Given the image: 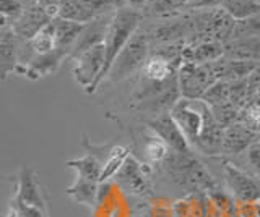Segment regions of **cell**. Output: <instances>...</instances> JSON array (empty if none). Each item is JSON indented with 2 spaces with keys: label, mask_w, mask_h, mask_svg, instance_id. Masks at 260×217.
<instances>
[{
  "label": "cell",
  "mask_w": 260,
  "mask_h": 217,
  "mask_svg": "<svg viewBox=\"0 0 260 217\" xmlns=\"http://www.w3.org/2000/svg\"><path fill=\"white\" fill-rule=\"evenodd\" d=\"M166 177L187 193H208L219 188L218 182L208 168L195 157L193 152H174L171 151L168 159L161 164Z\"/></svg>",
  "instance_id": "obj_1"
},
{
  "label": "cell",
  "mask_w": 260,
  "mask_h": 217,
  "mask_svg": "<svg viewBox=\"0 0 260 217\" xmlns=\"http://www.w3.org/2000/svg\"><path fill=\"white\" fill-rule=\"evenodd\" d=\"M142 18H143V12L137 9H130V7H119L112 13V18L108 26V33H106L104 37L106 63L100 78V84L108 78L109 70L112 67V63L119 57V54L124 51V47L128 44L130 39L140 29Z\"/></svg>",
  "instance_id": "obj_2"
},
{
  "label": "cell",
  "mask_w": 260,
  "mask_h": 217,
  "mask_svg": "<svg viewBox=\"0 0 260 217\" xmlns=\"http://www.w3.org/2000/svg\"><path fill=\"white\" fill-rule=\"evenodd\" d=\"M150 54H151V42H150L148 31L140 26V29L137 31L134 37L128 41V44L124 47V51L119 54L116 62L112 63L109 75L106 79H111V81L116 83L132 76L135 71L143 68Z\"/></svg>",
  "instance_id": "obj_3"
},
{
  "label": "cell",
  "mask_w": 260,
  "mask_h": 217,
  "mask_svg": "<svg viewBox=\"0 0 260 217\" xmlns=\"http://www.w3.org/2000/svg\"><path fill=\"white\" fill-rule=\"evenodd\" d=\"M210 112V106L203 99H185L181 98L171 109V117L182 130L187 141L193 151L200 148V135L205 125V118Z\"/></svg>",
  "instance_id": "obj_4"
},
{
  "label": "cell",
  "mask_w": 260,
  "mask_h": 217,
  "mask_svg": "<svg viewBox=\"0 0 260 217\" xmlns=\"http://www.w3.org/2000/svg\"><path fill=\"white\" fill-rule=\"evenodd\" d=\"M106 63V47L104 42L80 54L73 59V79L88 94L96 93L100 88V78Z\"/></svg>",
  "instance_id": "obj_5"
},
{
  "label": "cell",
  "mask_w": 260,
  "mask_h": 217,
  "mask_svg": "<svg viewBox=\"0 0 260 217\" xmlns=\"http://www.w3.org/2000/svg\"><path fill=\"white\" fill-rule=\"evenodd\" d=\"M218 81L210 63H182L179 68V90L185 99H203L205 93Z\"/></svg>",
  "instance_id": "obj_6"
},
{
  "label": "cell",
  "mask_w": 260,
  "mask_h": 217,
  "mask_svg": "<svg viewBox=\"0 0 260 217\" xmlns=\"http://www.w3.org/2000/svg\"><path fill=\"white\" fill-rule=\"evenodd\" d=\"M223 175L228 190L239 204L260 199V177L247 172L233 160H223Z\"/></svg>",
  "instance_id": "obj_7"
},
{
  "label": "cell",
  "mask_w": 260,
  "mask_h": 217,
  "mask_svg": "<svg viewBox=\"0 0 260 217\" xmlns=\"http://www.w3.org/2000/svg\"><path fill=\"white\" fill-rule=\"evenodd\" d=\"M153 168L150 164L140 162L134 156H128L125 164L122 165L119 173L114 177L116 182L122 187V190L127 193H132L137 196H150L151 195V187H150V179H151Z\"/></svg>",
  "instance_id": "obj_8"
},
{
  "label": "cell",
  "mask_w": 260,
  "mask_h": 217,
  "mask_svg": "<svg viewBox=\"0 0 260 217\" xmlns=\"http://www.w3.org/2000/svg\"><path fill=\"white\" fill-rule=\"evenodd\" d=\"M146 126L150 128L153 133H156L159 138L165 141L171 151L174 152H195L190 146V143L187 141L182 130L176 123V120L171 117L169 112L166 114H159L156 117H151Z\"/></svg>",
  "instance_id": "obj_9"
},
{
  "label": "cell",
  "mask_w": 260,
  "mask_h": 217,
  "mask_svg": "<svg viewBox=\"0 0 260 217\" xmlns=\"http://www.w3.org/2000/svg\"><path fill=\"white\" fill-rule=\"evenodd\" d=\"M70 49H63V47H55L52 52H47V54H41L36 55L26 67L20 68L16 73L21 75V76H26L32 81H36L39 78H44L52 75L54 71L60 67V63L65 59H70Z\"/></svg>",
  "instance_id": "obj_10"
},
{
  "label": "cell",
  "mask_w": 260,
  "mask_h": 217,
  "mask_svg": "<svg viewBox=\"0 0 260 217\" xmlns=\"http://www.w3.org/2000/svg\"><path fill=\"white\" fill-rule=\"evenodd\" d=\"M51 21L52 18L49 17V13L46 12L43 5L31 4L24 9L21 17L12 25V29L21 41H29Z\"/></svg>",
  "instance_id": "obj_11"
},
{
  "label": "cell",
  "mask_w": 260,
  "mask_h": 217,
  "mask_svg": "<svg viewBox=\"0 0 260 217\" xmlns=\"http://www.w3.org/2000/svg\"><path fill=\"white\" fill-rule=\"evenodd\" d=\"M21 39L15 34L12 26H0V75L5 79L10 73H16L20 65Z\"/></svg>",
  "instance_id": "obj_12"
},
{
  "label": "cell",
  "mask_w": 260,
  "mask_h": 217,
  "mask_svg": "<svg viewBox=\"0 0 260 217\" xmlns=\"http://www.w3.org/2000/svg\"><path fill=\"white\" fill-rule=\"evenodd\" d=\"M258 135L246 128L241 123H233L228 128H224L223 136V146H221V156H234L238 157L242 154L252 143L258 140Z\"/></svg>",
  "instance_id": "obj_13"
},
{
  "label": "cell",
  "mask_w": 260,
  "mask_h": 217,
  "mask_svg": "<svg viewBox=\"0 0 260 217\" xmlns=\"http://www.w3.org/2000/svg\"><path fill=\"white\" fill-rule=\"evenodd\" d=\"M182 63L177 62H171L165 59L162 55L158 54H150L148 60L142 68V76L148 81L154 83H166L168 79L176 76L179 73V68H181Z\"/></svg>",
  "instance_id": "obj_14"
},
{
  "label": "cell",
  "mask_w": 260,
  "mask_h": 217,
  "mask_svg": "<svg viewBox=\"0 0 260 217\" xmlns=\"http://www.w3.org/2000/svg\"><path fill=\"white\" fill-rule=\"evenodd\" d=\"M224 57V44L216 41H207L199 44H187L182 52V63H210Z\"/></svg>",
  "instance_id": "obj_15"
},
{
  "label": "cell",
  "mask_w": 260,
  "mask_h": 217,
  "mask_svg": "<svg viewBox=\"0 0 260 217\" xmlns=\"http://www.w3.org/2000/svg\"><path fill=\"white\" fill-rule=\"evenodd\" d=\"M224 57L231 60L260 62V36L241 37L224 44Z\"/></svg>",
  "instance_id": "obj_16"
},
{
  "label": "cell",
  "mask_w": 260,
  "mask_h": 217,
  "mask_svg": "<svg viewBox=\"0 0 260 217\" xmlns=\"http://www.w3.org/2000/svg\"><path fill=\"white\" fill-rule=\"evenodd\" d=\"M142 143H143L142 151L145 156V162L150 165H161L171 154V149L168 144L162 141L156 133H153L150 128H148V133L143 135Z\"/></svg>",
  "instance_id": "obj_17"
},
{
  "label": "cell",
  "mask_w": 260,
  "mask_h": 217,
  "mask_svg": "<svg viewBox=\"0 0 260 217\" xmlns=\"http://www.w3.org/2000/svg\"><path fill=\"white\" fill-rule=\"evenodd\" d=\"M69 168H73L77 172L78 179L91 180L101 183V175H103V160L93 154H86L78 159H69L65 162Z\"/></svg>",
  "instance_id": "obj_18"
},
{
  "label": "cell",
  "mask_w": 260,
  "mask_h": 217,
  "mask_svg": "<svg viewBox=\"0 0 260 217\" xmlns=\"http://www.w3.org/2000/svg\"><path fill=\"white\" fill-rule=\"evenodd\" d=\"M65 195H67L72 201H75L77 204L93 207L98 199V182L78 179L77 177L75 182L65 190Z\"/></svg>",
  "instance_id": "obj_19"
},
{
  "label": "cell",
  "mask_w": 260,
  "mask_h": 217,
  "mask_svg": "<svg viewBox=\"0 0 260 217\" xmlns=\"http://www.w3.org/2000/svg\"><path fill=\"white\" fill-rule=\"evenodd\" d=\"M55 37H57V47H63V49H73L77 39L83 33L86 25L63 18H55Z\"/></svg>",
  "instance_id": "obj_20"
},
{
  "label": "cell",
  "mask_w": 260,
  "mask_h": 217,
  "mask_svg": "<svg viewBox=\"0 0 260 217\" xmlns=\"http://www.w3.org/2000/svg\"><path fill=\"white\" fill-rule=\"evenodd\" d=\"M130 156V149L127 146H122V144H114L108 159L103 164V175H101V183L108 182L111 179H114L119 170L122 168V165L125 164V160Z\"/></svg>",
  "instance_id": "obj_21"
},
{
  "label": "cell",
  "mask_w": 260,
  "mask_h": 217,
  "mask_svg": "<svg viewBox=\"0 0 260 217\" xmlns=\"http://www.w3.org/2000/svg\"><path fill=\"white\" fill-rule=\"evenodd\" d=\"M221 9L236 21H241L260 15V2L257 0H224Z\"/></svg>",
  "instance_id": "obj_22"
},
{
  "label": "cell",
  "mask_w": 260,
  "mask_h": 217,
  "mask_svg": "<svg viewBox=\"0 0 260 217\" xmlns=\"http://www.w3.org/2000/svg\"><path fill=\"white\" fill-rule=\"evenodd\" d=\"M59 7H60L59 18H63V20H70V21H77V23L86 25V23L98 18L96 15H93L80 2V0H59Z\"/></svg>",
  "instance_id": "obj_23"
},
{
  "label": "cell",
  "mask_w": 260,
  "mask_h": 217,
  "mask_svg": "<svg viewBox=\"0 0 260 217\" xmlns=\"http://www.w3.org/2000/svg\"><path fill=\"white\" fill-rule=\"evenodd\" d=\"M29 49L32 51L35 55L47 54L52 52L57 47V37H55V23L54 20L49 23L47 26H44L39 33L28 41Z\"/></svg>",
  "instance_id": "obj_24"
},
{
  "label": "cell",
  "mask_w": 260,
  "mask_h": 217,
  "mask_svg": "<svg viewBox=\"0 0 260 217\" xmlns=\"http://www.w3.org/2000/svg\"><path fill=\"white\" fill-rule=\"evenodd\" d=\"M238 123L244 125L252 132L260 133V96L257 93L252 96L249 102L241 109Z\"/></svg>",
  "instance_id": "obj_25"
},
{
  "label": "cell",
  "mask_w": 260,
  "mask_h": 217,
  "mask_svg": "<svg viewBox=\"0 0 260 217\" xmlns=\"http://www.w3.org/2000/svg\"><path fill=\"white\" fill-rule=\"evenodd\" d=\"M24 9L26 5L20 0H0V26H12L23 15Z\"/></svg>",
  "instance_id": "obj_26"
},
{
  "label": "cell",
  "mask_w": 260,
  "mask_h": 217,
  "mask_svg": "<svg viewBox=\"0 0 260 217\" xmlns=\"http://www.w3.org/2000/svg\"><path fill=\"white\" fill-rule=\"evenodd\" d=\"M238 159H239V162L246 165L242 168H246L247 172L260 177V140L252 143L242 154L238 156Z\"/></svg>",
  "instance_id": "obj_27"
},
{
  "label": "cell",
  "mask_w": 260,
  "mask_h": 217,
  "mask_svg": "<svg viewBox=\"0 0 260 217\" xmlns=\"http://www.w3.org/2000/svg\"><path fill=\"white\" fill-rule=\"evenodd\" d=\"M230 81H216L210 90L203 96V101H205L210 107L219 106V104L230 102Z\"/></svg>",
  "instance_id": "obj_28"
},
{
  "label": "cell",
  "mask_w": 260,
  "mask_h": 217,
  "mask_svg": "<svg viewBox=\"0 0 260 217\" xmlns=\"http://www.w3.org/2000/svg\"><path fill=\"white\" fill-rule=\"evenodd\" d=\"M239 217H260V199L252 203H242L238 207Z\"/></svg>",
  "instance_id": "obj_29"
},
{
  "label": "cell",
  "mask_w": 260,
  "mask_h": 217,
  "mask_svg": "<svg viewBox=\"0 0 260 217\" xmlns=\"http://www.w3.org/2000/svg\"><path fill=\"white\" fill-rule=\"evenodd\" d=\"M247 83H249L250 91L255 94V93H257V90L260 88V63L255 67V70L250 73V76L247 78Z\"/></svg>",
  "instance_id": "obj_30"
},
{
  "label": "cell",
  "mask_w": 260,
  "mask_h": 217,
  "mask_svg": "<svg viewBox=\"0 0 260 217\" xmlns=\"http://www.w3.org/2000/svg\"><path fill=\"white\" fill-rule=\"evenodd\" d=\"M20 2L28 7V5H31V4H35V0H20Z\"/></svg>",
  "instance_id": "obj_31"
},
{
  "label": "cell",
  "mask_w": 260,
  "mask_h": 217,
  "mask_svg": "<svg viewBox=\"0 0 260 217\" xmlns=\"http://www.w3.org/2000/svg\"><path fill=\"white\" fill-rule=\"evenodd\" d=\"M116 4H117V0H116ZM117 9H119V5H117Z\"/></svg>",
  "instance_id": "obj_32"
}]
</instances>
